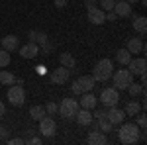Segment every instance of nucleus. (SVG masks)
I'll return each mask as SVG.
<instances>
[{"label": "nucleus", "instance_id": "17", "mask_svg": "<svg viewBox=\"0 0 147 145\" xmlns=\"http://www.w3.org/2000/svg\"><path fill=\"white\" fill-rule=\"evenodd\" d=\"M114 12H116L118 18H127V16H131V4L125 2V0H120V2L114 4Z\"/></svg>", "mask_w": 147, "mask_h": 145}, {"label": "nucleus", "instance_id": "34", "mask_svg": "<svg viewBox=\"0 0 147 145\" xmlns=\"http://www.w3.org/2000/svg\"><path fill=\"white\" fill-rule=\"evenodd\" d=\"M10 145H24V139L22 137H14V139H8Z\"/></svg>", "mask_w": 147, "mask_h": 145}, {"label": "nucleus", "instance_id": "9", "mask_svg": "<svg viewBox=\"0 0 147 145\" xmlns=\"http://www.w3.org/2000/svg\"><path fill=\"white\" fill-rule=\"evenodd\" d=\"M69 78H71V69L63 67V65L59 69H55V71H51V75H49V80L53 84H65Z\"/></svg>", "mask_w": 147, "mask_h": 145}, {"label": "nucleus", "instance_id": "42", "mask_svg": "<svg viewBox=\"0 0 147 145\" xmlns=\"http://www.w3.org/2000/svg\"><path fill=\"white\" fill-rule=\"evenodd\" d=\"M35 71L41 75V73H45V67H43V65H37V67H35Z\"/></svg>", "mask_w": 147, "mask_h": 145}, {"label": "nucleus", "instance_id": "26", "mask_svg": "<svg viewBox=\"0 0 147 145\" xmlns=\"http://www.w3.org/2000/svg\"><path fill=\"white\" fill-rule=\"evenodd\" d=\"M96 122H98V129H100V132H104V134H106V132H112L114 125H112V122H110L106 116L100 118V120H96Z\"/></svg>", "mask_w": 147, "mask_h": 145}, {"label": "nucleus", "instance_id": "10", "mask_svg": "<svg viewBox=\"0 0 147 145\" xmlns=\"http://www.w3.org/2000/svg\"><path fill=\"white\" fill-rule=\"evenodd\" d=\"M98 104V98L92 94V92H82L79 100V108H86V110H94Z\"/></svg>", "mask_w": 147, "mask_h": 145}, {"label": "nucleus", "instance_id": "19", "mask_svg": "<svg viewBox=\"0 0 147 145\" xmlns=\"http://www.w3.org/2000/svg\"><path fill=\"white\" fill-rule=\"evenodd\" d=\"M86 141H88V143H92V145H106V143H108V137H106V134H104V132L94 129V132H90V134H88Z\"/></svg>", "mask_w": 147, "mask_h": 145}, {"label": "nucleus", "instance_id": "3", "mask_svg": "<svg viewBox=\"0 0 147 145\" xmlns=\"http://www.w3.org/2000/svg\"><path fill=\"white\" fill-rule=\"evenodd\" d=\"M96 86V80L94 77H88V75H84V77H79L77 80H73V84H71V90H73V94H82V92H90L92 88Z\"/></svg>", "mask_w": 147, "mask_h": 145}, {"label": "nucleus", "instance_id": "8", "mask_svg": "<svg viewBox=\"0 0 147 145\" xmlns=\"http://www.w3.org/2000/svg\"><path fill=\"white\" fill-rule=\"evenodd\" d=\"M57 132V123L55 120L51 118V116H43L41 120H39V134L45 135V137H53Z\"/></svg>", "mask_w": 147, "mask_h": 145}, {"label": "nucleus", "instance_id": "27", "mask_svg": "<svg viewBox=\"0 0 147 145\" xmlns=\"http://www.w3.org/2000/svg\"><path fill=\"white\" fill-rule=\"evenodd\" d=\"M0 82L2 84H14L16 82V77L12 73H8V71H0Z\"/></svg>", "mask_w": 147, "mask_h": 145}, {"label": "nucleus", "instance_id": "29", "mask_svg": "<svg viewBox=\"0 0 147 145\" xmlns=\"http://www.w3.org/2000/svg\"><path fill=\"white\" fill-rule=\"evenodd\" d=\"M114 4H116V0H100V6L104 12H110L114 10Z\"/></svg>", "mask_w": 147, "mask_h": 145}, {"label": "nucleus", "instance_id": "31", "mask_svg": "<svg viewBox=\"0 0 147 145\" xmlns=\"http://www.w3.org/2000/svg\"><path fill=\"white\" fill-rule=\"evenodd\" d=\"M145 123H147V118H145V114H137V125H139V129H145Z\"/></svg>", "mask_w": 147, "mask_h": 145}, {"label": "nucleus", "instance_id": "33", "mask_svg": "<svg viewBox=\"0 0 147 145\" xmlns=\"http://www.w3.org/2000/svg\"><path fill=\"white\" fill-rule=\"evenodd\" d=\"M35 43H47V34H43V32H37V37H35Z\"/></svg>", "mask_w": 147, "mask_h": 145}, {"label": "nucleus", "instance_id": "18", "mask_svg": "<svg viewBox=\"0 0 147 145\" xmlns=\"http://www.w3.org/2000/svg\"><path fill=\"white\" fill-rule=\"evenodd\" d=\"M125 49L131 53V55H136V53H143L145 51V43L141 41V37H131L127 45H125Z\"/></svg>", "mask_w": 147, "mask_h": 145}, {"label": "nucleus", "instance_id": "44", "mask_svg": "<svg viewBox=\"0 0 147 145\" xmlns=\"http://www.w3.org/2000/svg\"><path fill=\"white\" fill-rule=\"evenodd\" d=\"M125 2H129V4H137L139 0H125Z\"/></svg>", "mask_w": 147, "mask_h": 145}, {"label": "nucleus", "instance_id": "2", "mask_svg": "<svg viewBox=\"0 0 147 145\" xmlns=\"http://www.w3.org/2000/svg\"><path fill=\"white\" fill-rule=\"evenodd\" d=\"M114 73V63L110 59H100L96 65H94V71H92V77L96 82H106L108 78L112 77Z\"/></svg>", "mask_w": 147, "mask_h": 145}, {"label": "nucleus", "instance_id": "23", "mask_svg": "<svg viewBox=\"0 0 147 145\" xmlns=\"http://www.w3.org/2000/svg\"><path fill=\"white\" fill-rule=\"evenodd\" d=\"M127 92H129L134 98L139 96V94H141V96H145V88H143V84H137V82H134V80L127 84Z\"/></svg>", "mask_w": 147, "mask_h": 145}, {"label": "nucleus", "instance_id": "6", "mask_svg": "<svg viewBox=\"0 0 147 145\" xmlns=\"http://www.w3.org/2000/svg\"><path fill=\"white\" fill-rule=\"evenodd\" d=\"M8 100H10L12 106H22L24 102H26V90H24L22 84H14L8 88Z\"/></svg>", "mask_w": 147, "mask_h": 145}, {"label": "nucleus", "instance_id": "16", "mask_svg": "<svg viewBox=\"0 0 147 145\" xmlns=\"http://www.w3.org/2000/svg\"><path fill=\"white\" fill-rule=\"evenodd\" d=\"M75 120H77L79 125H90L94 118H92V112L90 110H86V108H79L77 114H75Z\"/></svg>", "mask_w": 147, "mask_h": 145}, {"label": "nucleus", "instance_id": "39", "mask_svg": "<svg viewBox=\"0 0 147 145\" xmlns=\"http://www.w3.org/2000/svg\"><path fill=\"white\" fill-rule=\"evenodd\" d=\"M28 37H30V41H35V37H37V32H35V30H30V32H28Z\"/></svg>", "mask_w": 147, "mask_h": 145}, {"label": "nucleus", "instance_id": "36", "mask_svg": "<svg viewBox=\"0 0 147 145\" xmlns=\"http://www.w3.org/2000/svg\"><path fill=\"white\" fill-rule=\"evenodd\" d=\"M0 139H8V129L4 125H0Z\"/></svg>", "mask_w": 147, "mask_h": 145}, {"label": "nucleus", "instance_id": "4", "mask_svg": "<svg viewBox=\"0 0 147 145\" xmlns=\"http://www.w3.org/2000/svg\"><path fill=\"white\" fill-rule=\"evenodd\" d=\"M114 80V88L118 90H125L127 88V84L134 80V75L127 71V69H120V71H116V73H112V77H110Z\"/></svg>", "mask_w": 147, "mask_h": 145}, {"label": "nucleus", "instance_id": "37", "mask_svg": "<svg viewBox=\"0 0 147 145\" xmlns=\"http://www.w3.org/2000/svg\"><path fill=\"white\" fill-rule=\"evenodd\" d=\"M104 116H106V112H104V110H96L94 114H92V118H96V120H100V118H104Z\"/></svg>", "mask_w": 147, "mask_h": 145}, {"label": "nucleus", "instance_id": "1", "mask_svg": "<svg viewBox=\"0 0 147 145\" xmlns=\"http://www.w3.org/2000/svg\"><path fill=\"white\" fill-rule=\"evenodd\" d=\"M118 137H120V143L124 145H134L139 141V125L137 123H122L120 132H118Z\"/></svg>", "mask_w": 147, "mask_h": 145}, {"label": "nucleus", "instance_id": "41", "mask_svg": "<svg viewBox=\"0 0 147 145\" xmlns=\"http://www.w3.org/2000/svg\"><path fill=\"white\" fill-rule=\"evenodd\" d=\"M6 114V106H4V102H0V116H4Z\"/></svg>", "mask_w": 147, "mask_h": 145}, {"label": "nucleus", "instance_id": "38", "mask_svg": "<svg viewBox=\"0 0 147 145\" xmlns=\"http://www.w3.org/2000/svg\"><path fill=\"white\" fill-rule=\"evenodd\" d=\"M96 4H98V0H86V4H84V6H86V10H90V8H94Z\"/></svg>", "mask_w": 147, "mask_h": 145}, {"label": "nucleus", "instance_id": "32", "mask_svg": "<svg viewBox=\"0 0 147 145\" xmlns=\"http://www.w3.org/2000/svg\"><path fill=\"white\" fill-rule=\"evenodd\" d=\"M51 49H53V43H43V49H41V57H47L49 53H51Z\"/></svg>", "mask_w": 147, "mask_h": 145}, {"label": "nucleus", "instance_id": "15", "mask_svg": "<svg viewBox=\"0 0 147 145\" xmlns=\"http://www.w3.org/2000/svg\"><path fill=\"white\" fill-rule=\"evenodd\" d=\"M18 49H20V55L24 59H34V57L39 55V47L35 41H30V43H26L24 47H18Z\"/></svg>", "mask_w": 147, "mask_h": 145}, {"label": "nucleus", "instance_id": "13", "mask_svg": "<svg viewBox=\"0 0 147 145\" xmlns=\"http://www.w3.org/2000/svg\"><path fill=\"white\" fill-rule=\"evenodd\" d=\"M88 22L94 24V26L104 24V22H106V12L102 10V8H98V6L90 8V10H88Z\"/></svg>", "mask_w": 147, "mask_h": 145}, {"label": "nucleus", "instance_id": "7", "mask_svg": "<svg viewBox=\"0 0 147 145\" xmlns=\"http://www.w3.org/2000/svg\"><path fill=\"white\" fill-rule=\"evenodd\" d=\"M59 114L63 118H75V114L79 110V100H73V98H65V100L59 104Z\"/></svg>", "mask_w": 147, "mask_h": 145}, {"label": "nucleus", "instance_id": "20", "mask_svg": "<svg viewBox=\"0 0 147 145\" xmlns=\"http://www.w3.org/2000/svg\"><path fill=\"white\" fill-rule=\"evenodd\" d=\"M131 26H134V30H136L139 35H145V32H147V20H145V16H134Z\"/></svg>", "mask_w": 147, "mask_h": 145}, {"label": "nucleus", "instance_id": "12", "mask_svg": "<svg viewBox=\"0 0 147 145\" xmlns=\"http://www.w3.org/2000/svg\"><path fill=\"white\" fill-rule=\"evenodd\" d=\"M0 45H2V49H6V51H16L18 47H20V37L18 35H14V34H10V35H6V37H2L0 39Z\"/></svg>", "mask_w": 147, "mask_h": 145}, {"label": "nucleus", "instance_id": "30", "mask_svg": "<svg viewBox=\"0 0 147 145\" xmlns=\"http://www.w3.org/2000/svg\"><path fill=\"white\" fill-rule=\"evenodd\" d=\"M43 108H45V114H49V116H55L57 114V104L55 102H47Z\"/></svg>", "mask_w": 147, "mask_h": 145}, {"label": "nucleus", "instance_id": "5", "mask_svg": "<svg viewBox=\"0 0 147 145\" xmlns=\"http://www.w3.org/2000/svg\"><path fill=\"white\" fill-rule=\"evenodd\" d=\"M100 102L106 106V108L118 106V102H120V92H118V88H114V86L104 88V90H102V94H100Z\"/></svg>", "mask_w": 147, "mask_h": 145}, {"label": "nucleus", "instance_id": "25", "mask_svg": "<svg viewBox=\"0 0 147 145\" xmlns=\"http://www.w3.org/2000/svg\"><path fill=\"white\" fill-rule=\"evenodd\" d=\"M30 116H32V120H37V122H39V120L45 116V108H43V106H32V108H30Z\"/></svg>", "mask_w": 147, "mask_h": 145}, {"label": "nucleus", "instance_id": "28", "mask_svg": "<svg viewBox=\"0 0 147 145\" xmlns=\"http://www.w3.org/2000/svg\"><path fill=\"white\" fill-rule=\"evenodd\" d=\"M10 51H6V49H0V69L8 67L10 65Z\"/></svg>", "mask_w": 147, "mask_h": 145}, {"label": "nucleus", "instance_id": "40", "mask_svg": "<svg viewBox=\"0 0 147 145\" xmlns=\"http://www.w3.org/2000/svg\"><path fill=\"white\" fill-rule=\"evenodd\" d=\"M67 2H69V0H55V6H57V8H65Z\"/></svg>", "mask_w": 147, "mask_h": 145}, {"label": "nucleus", "instance_id": "14", "mask_svg": "<svg viewBox=\"0 0 147 145\" xmlns=\"http://www.w3.org/2000/svg\"><path fill=\"white\" fill-rule=\"evenodd\" d=\"M106 118L112 122V125H118V123H122L125 120V114L118 106H112V108H108V112H106Z\"/></svg>", "mask_w": 147, "mask_h": 145}, {"label": "nucleus", "instance_id": "43", "mask_svg": "<svg viewBox=\"0 0 147 145\" xmlns=\"http://www.w3.org/2000/svg\"><path fill=\"white\" fill-rule=\"evenodd\" d=\"M139 77H141V84H145V82H147V75H145V71H143V73H141Z\"/></svg>", "mask_w": 147, "mask_h": 145}, {"label": "nucleus", "instance_id": "21", "mask_svg": "<svg viewBox=\"0 0 147 145\" xmlns=\"http://www.w3.org/2000/svg\"><path fill=\"white\" fill-rule=\"evenodd\" d=\"M141 112V104L137 100H129L127 104H125V108H124V114L125 116H137Z\"/></svg>", "mask_w": 147, "mask_h": 145}, {"label": "nucleus", "instance_id": "24", "mask_svg": "<svg viewBox=\"0 0 147 145\" xmlns=\"http://www.w3.org/2000/svg\"><path fill=\"white\" fill-rule=\"evenodd\" d=\"M116 59H118L120 65H127V63L131 61V53H129L127 49H120V51L116 53Z\"/></svg>", "mask_w": 147, "mask_h": 145}, {"label": "nucleus", "instance_id": "35", "mask_svg": "<svg viewBox=\"0 0 147 145\" xmlns=\"http://www.w3.org/2000/svg\"><path fill=\"white\" fill-rule=\"evenodd\" d=\"M106 20H110V22H114V20H118V16H116V12H114V10L106 12Z\"/></svg>", "mask_w": 147, "mask_h": 145}, {"label": "nucleus", "instance_id": "11", "mask_svg": "<svg viewBox=\"0 0 147 145\" xmlns=\"http://www.w3.org/2000/svg\"><path fill=\"white\" fill-rule=\"evenodd\" d=\"M125 67H127V71H129L131 75H141V73L145 71V67H147V61L143 59V57H137V59H131Z\"/></svg>", "mask_w": 147, "mask_h": 145}, {"label": "nucleus", "instance_id": "22", "mask_svg": "<svg viewBox=\"0 0 147 145\" xmlns=\"http://www.w3.org/2000/svg\"><path fill=\"white\" fill-rule=\"evenodd\" d=\"M59 63H61L63 67H67V69H75V65H77L75 57L71 55V53H61V55H59Z\"/></svg>", "mask_w": 147, "mask_h": 145}]
</instances>
